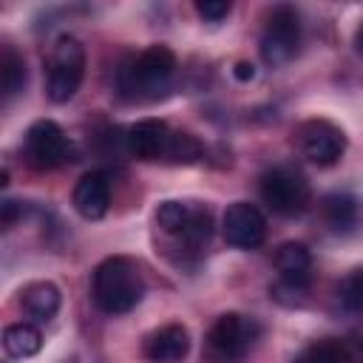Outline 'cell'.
Masks as SVG:
<instances>
[{"label":"cell","mask_w":363,"mask_h":363,"mask_svg":"<svg viewBox=\"0 0 363 363\" xmlns=\"http://www.w3.org/2000/svg\"><path fill=\"white\" fill-rule=\"evenodd\" d=\"M145 295V275L139 264L128 255L105 258L91 278V298L105 315L130 312Z\"/></svg>","instance_id":"cell-1"},{"label":"cell","mask_w":363,"mask_h":363,"mask_svg":"<svg viewBox=\"0 0 363 363\" xmlns=\"http://www.w3.org/2000/svg\"><path fill=\"white\" fill-rule=\"evenodd\" d=\"M173 74H176V54L167 45H150L122 65L119 88L130 99H159L170 91Z\"/></svg>","instance_id":"cell-2"},{"label":"cell","mask_w":363,"mask_h":363,"mask_svg":"<svg viewBox=\"0 0 363 363\" xmlns=\"http://www.w3.org/2000/svg\"><path fill=\"white\" fill-rule=\"evenodd\" d=\"M45 74H48V79H45L48 99L57 102V105L68 102L77 94V88L85 77V48H82V43L71 34L57 37V43L48 54V62H45Z\"/></svg>","instance_id":"cell-3"},{"label":"cell","mask_w":363,"mask_h":363,"mask_svg":"<svg viewBox=\"0 0 363 363\" xmlns=\"http://www.w3.org/2000/svg\"><path fill=\"white\" fill-rule=\"evenodd\" d=\"M258 335L261 326L255 318L241 312H224L207 332V357L213 363H235L252 349Z\"/></svg>","instance_id":"cell-4"},{"label":"cell","mask_w":363,"mask_h":363,"mask_svg":"<svg viewBox=\"0 0 363 363\" xmlns=\"http://www.w3.org/2000/svg\"><path fill=\"white\" fill-rule=\"evenodd\" d=\"M264 204L278 216H301L309 204V182L289 164L269 167L258 182Z\"/></svg>","instance_id":"cell-5"},{"label":"cell","mask_w":363,"mask_h":363,"mask_svg":"<svg viewBox=\"0 0 363 363\" xmlns=\"http://www.w3.org/2000/svg\"><path fill=\"white\" fill-rule=\"evenodd\" d=\"M301 45V17L292 6H275L267 14L264 31H261V60L269 68L286 65Z\"/></svg>","instance_id":"cell-6"},{"label":"cell","mask_w":363,"mask_h":363,"mask_svg":"<svg viewBox=\"0 0 363 363\" xmlns=\"http://www.w3.org/2000/svg\"><path fill=\"white\" fill-rule=\"evenodd\" d=\"M68 136L62 133V128L51 119H37L23 139V156L34 170H51L60 167L68 159Z\"/></svg>","instance_id":"cell-7"},{"label":"cell","mask_w":363,"mask_h":363,"mask_svg":"<svg viewBox=\"0 0 363 363\" xmlns=\"http://www.w3.org/2000/svg\"><path fill=\"white\" fill-rule=\"evenodd\" d=\"M301 153L315 164H335L346 150V133L329 119H306L295 130Z\"/></svg>","instance_id":"cell-8"},{"label":"cell","mask_w":363,"mask_h":363,"mask_svg":"<svg viewBox=\"0 0 363 363\" xmlns=\"http://www.w3.org/2000/svg\"><path fill=\"white\" fill-rule=\"evenodd\" d=\"M224 241L238 250H255L267 235V218L264 213L250 201H235L227 207L221 221Z\"/></svg>","instance_id":"cell-9"},{"label":"cell","mask_w":363,"mask_h":363,"mask_svg":"<svg viewBox=\"0 0 363 363\" xmlns=\"http://www.w3.org/2000/svg\"><path fill=\"white\" fill-rule=\"evenodd\" d=\"M71 204L74 210L88 218V221H99L108 207H111V182L102 170H88L77 184H74V193H71Z\"/></svg>","instance_id":"cell-10"},{"label":"cell","mask_w":363,"mask_h":363,"mask_svg":"<svg viewBox=\"0 0 363 363\" xmlns=\"http://www.w3.org/2000/svg\"><path fill=\"white\" fill-rule=\"evenodd\" d=\"M142 352L150 363H182L190 352V332L182 323H164L145 337Z\"/></svg>","instance_id":"cell-11"},{"label":"cell","mask_w":363,"mask_h":363,"mask_svg":"<svg viewBox=\"0 0 363 363\" xmlns=\"http://www.w3.org/2000/svg\"><path fill=\"white\" fill-rule=\"evenodd\" d=\"M170 133H173V130H170L167 122H162V119H139L136 125L128 128L125 142H128V150H130L136 159H142V162H156V159H162V156L167 153Z\"/></svg>","instance_id":"cell-12"},{"label":"cell","mask_w":363,"mask_h":363,"mask_svg":"<svg viewBox=\"0 0 363 363\" xmlns=\"http://www.w3.org/2000/svg\"><path fill=\"white\" fill-rule=\"evenodd\" d=\"M275 267L281 272V284L275 289H289V292H303L309 284V269H312V252L301 241H286L275 250Z\"/></svg>","instance_id":"cell-13"},{"label":"cell","mask_w":363,"mask_h":363,"mask_svg":"<svg viewBox=\"0 0 363 363\" xmlns=\"http://www.w3.org/2000/svg\"><path fill=\"white\" fill-rule=\"evenodd\" d=\"M20 306L28 318L45 323L57 315L60 309V289L51 281H34L20 292Z\"/></svg>","instance_id":"cell-14"},{"label":"cell","mask_w":363,"mask_h":363,"mask_svg":"<svg viewBox=\"0 0 363 363\" xmlns=\"http://www.w3.org/2000/svg\"><path fill=\"white\" fill-rule=\"evenodd\" d=\"M40 346H43V335L31 323H11L3 332V349H6V354L17 357V360L37 354Z\"/></svg>","instance_id":"cell-15"},{"label":"cell","mask_w":363,"mask_h":363,"mask_svg":"<svg viewBox=\"0 0 363 363\" xmlns=\"http://www.w3.org/2000/svg\"><path fill=\"white\" fill-rule=\"evenodd\" d=\"M323 218L335 233H349L357 221V201L346 193H332L323 199Z\"/></svg>","instance_id":"cell-16"},{"label":"cell","mask_w":363,"mask_h":363,"mask_svg":"<svg viewBox=\"0 0 363 363\" xmlns=\"http://www.w3.org/2000/svg\"><path fill=\"white\" fill-rule=\"evenodd\" d=\"M26 60L11 48V45H3V54H0V85H3V96L11 99L17 96L23 88H26Z\"/></svg>","instance_id":"cell-17"},{"label":"cell","mask_w":363,"mask_h":363,"mask_svg":"<svg viewBox=\"0 0 363 363\" xmlns=\"http://www.w3.org/2000/svg\"><path fill=\"white\" fill-rule=\"evenodd\" d=\"M295 363H349V349L343 340L320 337L303 346V352L295 357Z\"/></svg>","instance_id":"cell-18"},{"label":"cell","mask_w":363,"mask_h":363,"mask_svg":"<svg viewBox=\"0 0 363 363\" xmlns=\"http://www.w3.org/2000/svg\"><path fill=\"white\" fill-rule=\"evenodd\" d=\"M193 210H196V204H187V201H162L156 210V224L162 227V233L182 238V233L187 230V224L193 218Z\"/></svg>","instance_id":"cell-19"},{"label":"cell","mask_w":363,"mask_h":363,"mask_svg":"<svg viewBox=\"0 0 363 363\" xmlns=\"http://www.w3.org/2000/svg\"><path fill=\"white\" fill-rule=\"evenodd\" d=\"M201 153H204V147H201V142H199L193 133L176 130V133H170L164 159L173 162V164H196V162L201 159Z\"/></svg>","instance_id":"cell-20"},{"label":"cell","mask_w":363,"mask_h":363,"mask_svg":"<svg viewBox=\"0 0 363 363\" xmlns=\"http://www.w3.org/2000/svg\"><path fill=\"white\" fill-rule=\"evenodd\" d=\"M210 238H213V213L207 207H196L187 230L182 233V241L190 250H204L210 244Z\"/></svg>","instance_id":"cell-21"},{"label":"cell","mask_w":363,"mask_h":363,"mask_svg":"<svg viewBox=\"0 0 363 363\" xmlns=\"http://www.w3.org/2000/svg\"><path fill=\"white\" fill-rule=\"evenodd\" d=\"M337 298L349 312H363V267L352 269L340 286H337Z\"/></svg>","instance_id":"cell-22"},{"label":"cell","mask_w":363,"mask_h":363,"mask_svg":"<svg viewBox=\"0 0 363 363\" xmlns=\"http://www.w3.org/2000/svg\"><path fill=\"white\" fill-rule=\"evenodd\" d=\"M196 11H199L204 20L218 23V20H224V17L233 11V6H230L227 0H199V3H196Z\"/></svg>","instance_id":"cell-23"},{"label":"cell","mask_w":363,"mask_h":363,"mask_svg":"<svg viewBox=\"0 0 363 363\" xmlns=\"http://www.w3.org/2000/svg\"><path fill=\"white\" fill-rule=\"evenodd\" d=\"M23 213H26V207H23L20 201L6 199V201H3V216H0L3 227H6V230H11V227H14V221H17V218H23Z\"/></svg>","instance_id":"cell-24"},{"label":"cell","mask_w":363,"mask_h":363,"mask_svg":"<svg viewBox=\"0 0 363 363\" xmlns=\"http://www.w3.org/2000/svg\"><path fill=\"white\" fill-rule=\"evenodd\" d=\"M233 74H235V79L247 82V79H252V77H255V68H252V62H238Z\"/></svg>","instance_id":"cell-25"},{"label":"cell","mask_w":363,"mask_h":363,"mask_svg":"<svg viewBox=\"0 0 363 363\" xmlns=\"http://www.w3.org/2000/svg\"><path fill=\"white\" fill-rule=\"evenodd\" d=\"M354 48H357V54L363 57V23H360L357 31H354Z\"/></svg>","instance_id":"cell-26"}]
</instances>
